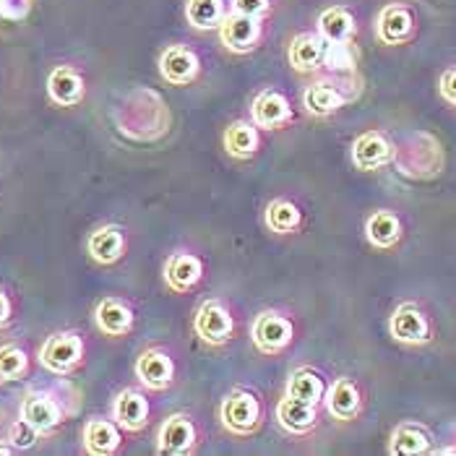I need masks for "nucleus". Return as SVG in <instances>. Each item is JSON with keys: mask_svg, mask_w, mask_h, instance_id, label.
Masks as SVG:
<instances>
[{"mask_svg": "<svg viewBox=\"0 0 456 456\" xmlns=\"http://www.w3.org/2000/svg\"><path fill=\"white\" fill-rule=\"evenodd\" d=\"M84 352H86V345L81 334L58 331V334H50L45 345L39 347V365L55 376H69L84 362Z\"/></svg>", "mask_w": 456, "mask_h": 456, "instance_id": "nucleus-1", "label": "nucleus"}, {"mask_svg": "<svg viewBox=\"0 0 456 456\" xmlns=\"http://www.w3.org/2000/svg\"><path fill=\"white\" fill-rule=\"evenodd\" d=\"M415 32H418L415 11L402 0L387 3L376 16V39L387 47H399V45L412 42Z\"/></svg>", "mask_w": 456, "mask_h": 456, "instance_id": "nucleus-2", "label": "nucleus"}, {"mask_svg": "<svg viewBox=\"0 0 456 456\" xmlns=\"http://www.w3.org/2000/svg\"><path fill=\"white\" fill-rule=\"evenodd\" d=\"M219 420L232 436H253L261 428V404L250 391L235 388L224 396L219 407Z\"/></svg>", "mask_w": 456, "mask_h": 456, "instance_id": "nucleus-3", "label": "nucleus"}, {"mask_svg": "<svg viewBox=\"0 0 456 456\" xmlns=\"http://www.w3.org/2000/svg\"><path fill=\"white\" fill-rule=\"evenodd\" d=\"M219 42L224 45L227 53L232 55H248L253 53L261 39H264V24L256 16H246L238 11H230L224 16V21L219 24Z\"/></svg>", "mask_w": 456, "mask_h": 456, "instance_id": "nucleus-4", "label": "nucleus"}, {"mask_svg": "<svg viewBox=\"0 0 456 456\" xmlns=\"http://www.w3.org/2000/svg\"><path fill=\"white\" fill-rule=\"evenodd\" d=\"M193 331L199 334V339L204 345L222 347L235 334V318L219 300H207L199 305V311L193 316Z\"/></svg>", "mask_w": 456, "mask_h": 456, "instance_id": "nucleus-5", "label": "nucleus"}, {"mask_svg": "<svg viewBox=\"0 0 456 456\" xmlns=\"http://www.w3.org/2000/svg\"><path fill=\"white\" fill-rule=\"evenodd\" d=\"M388 334L399 345H407V347H420V345H428L433 339L430 321H428L420 305H415V303H402L391 314V318H388Z\"/></svg>", "mask_w": 456, "mask_h": 456, "instance_id": "nucleus-6", "label": "nucleus"}, {"mask_svg": "<svg viewBox=\"0 0 456 456\" xmlns=\"http://www.w3.org/2000/svg\"><path fill=\"white\" fill-rule=\"evenodd\" d=\"M250 337H253V345L256 350L264 352V354H280L284 347H289L292 337H295V326L289 318L280 316V314H261L253 321V329H250Z\"/></svg>", "mask_w": 456, "mask_h": 456, "instance_id": "nucleus-7", "label": "nucleus"}, {"mask_svg": "<svg viewBox=\"0 0 456 456\" xmlns=\"http://www.w3.org/2000/svg\"><path fill=\"white\" fill-rule=\"evenodd\" d=\"M201 61L188 45H170L159 53V76L173 86H188L199 78Z\"/></svg>", "mask_w": 456, "mask_h": 456, "instance_id": "nucleus-8", "label": "nucleus"}, {"mask_svg": "<svg viewBox=\"0 0 456 456\" xmlns=\"http://www.w3.org/2000/svg\"><path fill=\"white\" fill-rule=\"evenodd\" d=\"M391 159H394V143L379 131H365L352 143V162L357 170L373 173L387 167Z\"/></svg>", "mask_w": 456, "mask_h": 456, "instance_id": "nucleus-9", "label": "nucleus"}, {"mask_svg": "<svg viewBox=\"0 0 456 456\" xmlns=\"http://www.w3.org/2000/svg\"><path fill=\"white\" fill-rule=\"evenodd\" d=\"M250 115H253V123L264 131H280L284 126L292 123V105L289 100L277 92V89H264L250 107Z\"/></svg>", "mask_w": 456, "mask_h": 456, "instance_id": "nucleus-10", "label": "nucleus"}, {"mask_svg": "<svg viewBox=\"0 0 456 456\" xmlns=\"http://www.w3.org/2000/svg\"><path fill=\"white\" fill-rule=\"evenodd\" d=\"M136 379L149 391H165L175 381V362L167 352L162 350H143L134 365Z\"/></svg>", "mask_w": 456, "mask_h": 456, "instance_id": "nucleus-11", "label": "nucleus"}, {"mask_svg": "<svg viewBox=\"0 0 456 456\" xmlns=\"http://www.w3.org/2000/svg\"><path fill=\"white\" fill-rule=\"evenodd\" d=\"M21 418L32 422L39 436H50L58 430V425L63 422V407L55 402L53 394L45 391H29L21 402Z\"/></svg>", "mask_w": 456, "mask_h": 456, "instance_id": "nucleus-12", "label": "nucleus"}, {"mask_svg": "<svg viewBox=\"0 0 456 456\" xmlns=\"http://www.w3.org/2000/svg\"><path fill=\"white\" fill-rule=\"evenodd\" d=\"M196 425L188 415H170L162 422L159 433H157V452L159 454H191L196 446Z\"/></svg>", "mask_w": 456, "mask_h": 456, "instance_id": "nucleus-13", "label": "nucleus"}, {"mask_svg": "<svg viewBox=\"0 0 456 456\" xmlns=\"http://www.w3.org/2000/svg\"><path fill=\"white\" fill-rule=\"evenodd\" d=\"M323 402H326V410L334 420L352 422L357 420L362 412V394H360L357 384L347 376L337 379L331 387L326 388Z\"/></svg>", "mask_w": 456, "mask_h": 456, "instance_id": "nucleus-14", "label": "nucleus"}, {"mask_svg": "<svg viewBox=\"0 0 456 456\" xmlns=\"http://www.w3.org/2000/svg\"><path fill=\"white\" fill-rule=\"evenodd\" d=\"M47 94L58 107H76L86 97V81L73 66H55L47 76Z\"/></svg>", "mask_w": 456, "mask_h": 456, "instance_id": "nucleus-15", "label": "nucleus"}, {"mask_svg": "<svg viewBox=\"0 0 456 456\" xmlns=\"http://www.w3.org/2000/svg\"><path fill=\"white\" fill-rule=\"evenodd\" d=\"M112 420L126 433H141L149 425V399L136 388H123L112 402Z\"/></svg>", "mask_w": 456, "mask_h": 456, "instance_id": "nucleus-16", "label": "nucleus"}, {"mask_svg": "<svg viewBox=\"0 0 456 456\" xmlns=\"http://www.w3.org/2000/svg\"><path fill=\"white\" fill-rule=\"evenodd\" d=\"M326 42L316 32H300L287 45V63L297 73H316L323 66Z\"/></svg>", "mask_w": 456, "mask_h": 456, "instance_id": "nucleus-17", "label": "nucleus"}, {"mask_svg": "<svg viewBox=\"0 0 456 456\" xmlns=\"http://www.w3.org/2000/svg\"><path fill=\"white\" fill-rule=\"evenodd\" d=\"M433 452V433L420 422H399L388 438V454L422 456Z\"/></svg>", "mask_w": 456, "mask_h": 456, "instance_id": "nucleus-18", "label": "nucleus"}, {"mask_svg": "<svg viewBox=\"0 0 456 456\" xmlns=\"http://www.w3.org/2000/svg\"><path fill=\"white\" fill-rule=\"evenodd\" d=\"M201 274H204L201 258L196 253H188V250H177L165 264V281L177 295L191 292L201 281Z\"/></svg>", "mask_w": 456, "mask_h": 456, "instance_id": "nucleus-19", "label": "nucleus"}, {"mask_svg": "<svg viewBox=\"0 0 456 456\" xmlns=\"http://www.w3.org/2000/svg\"><path fill=\"white\" fill-rule=\"evenodd\" d=\"M81 441H84V452L86 454L110 456L120 449L123 433H120V425L115 420L92 418V420H86L84 430H81Z\"/></svg>", "mask_w": 456, "mask_h": 456, "instance_id": "nucleus-20", "label": "nucleus"}, {"mask_svg": "<svg viewBox=\"0 0 456 456\" xmlns=\"http://www.w3.org/2000/svg\"><path fill=\"white\" fill-rule=\"evenodd\" d=\"M277 422H280L281 430H287L292 436H305L318 425L316 404L284 394L277 404Z\"/></svg>", "mask_w": 456, "mask_h": 456, "instance_id": "nucleus-21", "label": "nucleus"}, {"mask_svg": "<svg viewBox=\"0 0 456 456\" xmlns=\"http://www.w3.org/2000/svg\"><path fill=\"white\" fill-rule=\"evenodd\" d=\"M94 323L105 337H126L134 329V311L118 297H105L94 308Z\"/></svg>", "mask_w": 456, "mask_h": 456, "instance_id": "nucleus-22", "label": "nucleus"}, {"mask_svg": "<svg viewBox=\"0 0 456 456\" xmlns=\"http://www.w3.org/2000/svg\"><path fill=\"white\" fill-rule=\"evenodd\" d=\"M86 253L92 256V261L112 266L123 258L126 253V235L118 224H105L100 230H94L86 240Z\"/></svg>", "mask_w": 456, "mask_h": 456, "instance_id": "nucleus-23", "label": "nucleus"}, {"mask_svg": "<svg viewBox=\"0 0 456 456\" xmlns=\"http://www.w3.org/2000/svg\"><path fill=\"white\" fill-rule=\"evenodd\" d=\"M318 35L323 42H352L357 35V21L350 8L345 5H329L318 13Z\"/></svg>", "mask_w": 456, "mask_h": 456, "instance_id": "nucleus-24", "label": "nucleus"}, {"mask_svg": "<svg viewBox=\"0 0 456 456\" xmlns=\"http://www.w3.org/2000/svg\"><path fill=\"white\" fill-rule=\"evenodd\" d=\"M402 235H404L402 219L391 209L373 211L365 219V238H368V243L373 248L388 250V248H394L402 240Z\"/></svg>", "mask_w": 456, "mask_h": 456, "instance_id": "nucleus-25", "label": "nucleus"}, {"mask_svg": "<svg viewBox=\"0 0 456 456\" xmlns=\"http://www.w3.org/2000/svg\"><path fill=\"white\" fill-rule=\"evenodd\" d=\"M347 102V97L329 81H316L311 86H305L303 92V107L308 115H316V118H329L334 115L337 110H342Z\"/></svg>", "mask_w": 456, "mask_h": 456, "instance_id": "nucleus-26", "label": "nucleus"}, {"mask_svg": "<svg viewBox=\"0 0 456 456\" xmlns=\"http://www.w3.org/2000/svg\"><path fill=\"white\" fill-rule=\"evenodd\" d=\"M222 141H224L227 154L235 157V159H250V157L258 151V146H261L258 126H256V123H248V120H235V123H230L227 131H224V136H222Z\"/></svg>", "mask_w": 456, "mask_h": 456, "instance_id": "nucleus-27", "label": "nucleus"}, {"mask_svg": "<svg viewBox=\"0 0 456 456\" xmlns=\"http://www.w3.org/2000/svg\"><path fill=\"white\" fill-rule=\"evenodd\" d=\"M227 3L224 0H188L185 3V21L196 32H214L227 16Z\"/></svg>", "mask_w": 456, "mask_h": 456, "instance_id": "nucleus-28", "label": "nucleus"}, {"mask_svg": "<svg viewBox=\"0 0 456 456\" xmlns=\"http://www.w3.org/2000/svg\"><path fill=\"white\" fill-rule=\"evenodd\" d=\"M264 219H266V227H269L272 232H277V235H292V232H297L300 224H303V214H300V209H297L292 201H284V199L272 201V204L266 207Z\"/></svg>", "mask_w": 456, "mask_h": 456, "instance_id": "nucleus-29", "label": "nucleus"}, {"mask_svg": "<svg viewBox=\"0 0 456 456\" xmlns=\"http://www.w3.org/2000/svg\"><path fill=\"white\" fill-rule=\"evenodd\" d=\"M287 394L295 396V399L311 402V404H316L318 407V402H323L326 387H323V381H321V376H318L316 370L300 368V370H295V373L289 376V381H287Z\"/></svg>", "mask_w": 456, "mask_h": 456, "instance_id": "nucleus-30", "label": "nucleus"}, {"mask_svg": "<svg viewBox=\"0 0 456 456\" xmlns=\"http://www.w3.org/2000/svg\"><path fill=\"white\" fill-rule=\"evenodd\" d=\"M29 370V357L24 347L8 342V345H0V376L3 381H19L24 379Z\"/></svg>", "mask_w": 456, "mask_h": 456, "instance_id": "nucleus-31", "label": "nucleus"}, {"mask_svg": "<svg viewBox=\"0 0 456 456\" xmlns=\"http://www.w3.org/2000/svg\"><path fill=\"white\" fill-rule=\"evenodd\" d=\"M323 66L334 73H347L354 69V47L352 42H326Z\"/></svg>", "mask_w": 456, "mask_h": 456, "instance_id": "nucleus-32", "label": "nucleus"}, {"mask_svg": "<svg viewBox=\"0 0 456 456\" xmlns=\"http://www.w3.org/2000/svg\"><path fill=\"white\" fill-rule=\"evenodd\" d=\"M8 441H11V446L16 452H27V449H32L37 441H39V430H37L32 422L19 418L16 422H11V428H8Z\"/></svg>", "mask_w": 456, "mask_h": 456, "instance_id": "nucleus-33", "label": "nucleus"}, {"mask_svg": "<svg viewBox=\"0 0 456 456\" xmlns=\"http://www.w3.org/2000/svg\"><path fill=\"white\" fill-rule=\"evenodd\" d=\"M32 11V0H0L3 21H24Z\"/></svg>", "mask_w": 456, "mask_h": 456, "instance_id": "nucleus-34", "label": "nucleus"}, {"mask_svg": "<svg viewBox=\"0 0 456 456\" xmlns=\"http://www.w3.org/2000/svg\"><path fill=\"white\" fill-rule=\"evenodd\" d=\"M272 8H274V0H232V11L246 13V16H256V19L269 16Z\"/></svg>", "mask_w": 456, "mask_h": 456, "instance_id": "nucleus-35", "label": "nucleus"}, {"mask_svg": "<svg viewBox=\"0 0 456 456\" xmlns=\"http://www.w3.org/2000/svg\"><path fill=\"white\" fill-rule=\"evenodd\" d=\"M438 92H441V97H444L449 105L456 107V66H452V69H446L441 73V78H438Z\"/></svg>", "mask_w": 456, "mask_h": 456, "instance_id": "nucleus-36", "label": "nucleus"}, {"mask_svg": "<svg viewBox=\"0 0 456 456\" xmlns=\"http://www.w3.org/2000/svg\"><path fill=\"white\" fill-rule=\"evenodd\" d=\"M11 318H13V303H11L8 292L0 287V329H5L11 323Z\"/></svg>", "mask_w": 456, "mask_h": 456, "instance_id": "nucleus-37", "label": "nucleus"}, {"mask_svg": "<svg viewBox=\"0 0 456 456\" xmlns=\"http://www.w3.org/2000/svg\"><path fill=\"white\" fill-rule=\"evenodd\" d=\"M16 454V449L11 446V441H0V456H11Z\"/></svg>", "mask_w": 456, "mask_h": 456, "instance_id": "nucleus-38", "label": "nucleus"}, {"mask_svg": "<svg viewBox=\"0 0 456 456\" xmlns=\"http://www.w3.org/2000/svg\"><path fill=\"white\" fill-rule=\"evenodd\" d=\"M0 384H3V376H0Z\"/></svg>", "mask_w": 456, "mask_h": 456, "instance_id": "nucleus-39", "label": "nucleus"}]
</instances>
